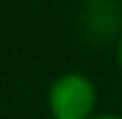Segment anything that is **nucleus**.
I'll return each instance as SVG.
<instances>
[{
  "label": "nucleus",
  "mask_w": 122,
  "mask_h": 119,
  "mask_svg": "<svg viewBox=\"0 0 122 119\" xmlns=\"http://www.w3.org/2000/svg\"><path fill=\"white\" fill-rule=\"evenodd\" d=\"M95 109V87L82 74H62L50 89V112L55 119H90Z\"/></svg>",
  "instance_id": "1"
},
{
  "label": "nucleus",
  "mask_w": 122,
  "mask_h": 119,
  "mask_svg": "<svg viewBox=\"0 0 122 119\" xmlns=\"http://www.w3.org/2000/svg\"><path fill=\"white\" fill-rule=\"evenodd\" d=\"M120 62H122V40H120Z\"/></svg>",
  "instance_id": "2"
},
{
  "label": "nucleus",
  "mask_w": 122,
  "mask_h": 119,
  "mask_svg": "<svg viewBox=\"0 0 122 119\" xmlns=\"http://www.w3.org/2000/svg\"><path fill=\"white\" fill-rule=\"evenodd\" d=\"M95 119H117V117H95Z\"/></svg>",
  "instance_id": "3"
}]
</instances>
